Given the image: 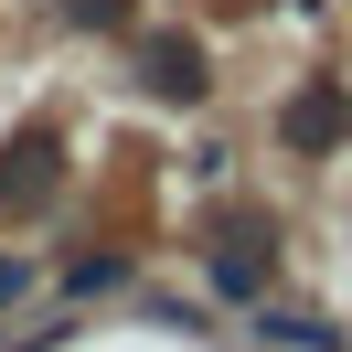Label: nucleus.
Here are the masks:
<instances>
[{"label":"nucleus","instance_id":"obj_4","mask_svg":"<svg viewBox=\"0 0 352 352\" xmlns=\"http://www.w3.org/2000/svg\"><path fill=\"white\" fill-rule=\"evenodd\" d=\"M54 192H65V129L32 118V129L0 139V214H43Z\"/></svg>","mask_w":352,"mask_h":352},{"label":"nucleus","instance_id":"obj_5","mask_svg":"<svg viewBox=\"0 0 352 352\" xmlns=\"http://www.w3.org/2000/svg\"><path fill=\"white\" fill-rule=\"evenodd\" d=\"M245 342L256 352H352V331L331 309H288V299H256L245 309Z\"/></svg>","mask_w":352,"mask_h":352},{"label":"nucleus","instance_id":"obj_1","mask_svg":"<svg viewBox=\"0 0 352 352\" xmlns=\"http://www.w3.org/2000/svg\"><path fill=\"white\" fill-rule=\"evenodd\" d=\"M203 288H214L224 309H256L267 288H278V224H267L256 203L214 214V235H203Z\"/></svg>","mask_w":352,"mask_h":352},{"label":"nucleus","instance_id":"obj_2","mask_svg":"<svg viewBox=\"0 0 352 352\" xmlns=\"http://www.w3.org/2000/svg\"><path fill=\"white\" fill-rule=\"evenodd\" d=\"M129 86L150 96V107H203V96H214V54H203V32H182V22L129 32Z\"/></svg>","mask_w":352,"mask_h":352},{"label":"nucleus","instance_id":"obj_9","mask_svg":"<svg viewBox=\"0 0 352 352\" xmlns=\"http://www.w3.org/2000/svg\"><path fill=\"white\" fill-rule=\"evenodd\" d=\"M139 309H150V320H160V331H214V320H203V309H192V299H139Z\"/></svg>","mask_w":352,"mask_h":352},{"label":"nucleus","instance_id":"obj_8","mask_svg":"<svg viewBox=\"0 0 352 352\" xmlns=\"http://www.w3.org/2000/svg\"><path fill=\"white\" fill-rule=\"evenodd\" d=\"M129 11H139V0H54L65 32H129Z\"/></svg>","mask_w":352,"mask_h":352},{"label":"nucleus","instance_id":"obj_7","mask_svg":"<svg viewBox=\"0 0 352 352\" xmlns=\"http://www.w3.org/2000/svg\"><path fill=\"white\" fill-rule=\"evenodd\" d=\"M43 256H32V245H0V309H32V299H43Z\"/></svg>","mask_w":352,"mask_h":352},{"label":"nucleus","instance_id":"obj_10","mask_svg":"<svg viewBox=\"0 0 352 352\" xmlns=\"http://www.w3.org/2000/svg\"><path fill=\"white\" fill-rule=\"evenodd\" d=\"M0 352H11V320H0Z\"/></svg>","mask_w":352,"mask_h":352},{"label":"nucleus","instance_id":"obj_3","mask_svg":"<svg viewBox=\"0 0 352 352\" xmlns=\"http://www.w3.org/2000/svg\"><path fill=\"white\" fill-rule=\"evenodd\" d=\"M352 139V86L342 75H299V86L278 96V150L288 160H331Z\"/></svg>","mask_w":352,"mask_h":352},{"label":"nucleus","instance_id":"obj_6","mask_svg":"<svg viewBox=\"0 0 352 352\" xmlns=\"http://www.w3.org/2000/svg\"><path fill=\"white\" fill-rule=\"evenodd\" d=\"M129 288H139V256H129V245H86V256H65V267H54V299H65V309L129 299Z\"/></svg>","mask_w":352,"mask_h":352}]
</instances>
